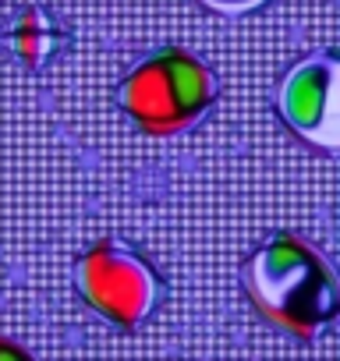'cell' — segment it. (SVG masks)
I'll return each mask as SVG.
<instances>
[{
    "instance_id": "cell-1",
    "label": "cell",
    "mask_w": 340,
    "mask_h": 361,
    "mask_svg": "<svg viewBox=\"0 0 340 361\" xmlns=\"http://www.w3.org/2000/svg\"><path fill=\"white\" fill-rule=\"evenodd\" d=\"M241 290L255 315L284 336L315 340L340 308L336 273L298 234H273L241 266Z\"/></svg>"
},
{
    "instance_id": "cell-2",
    "label": "cell",
    "mask_w": 340,
    "mask_h": 361,
    "mask_svg": "<svg viewBox=\"0 0 340 361\" xmlns=\"http://www.w3.org/2000/svg\"><path fill=\"white\" fill-rule=\"evenodd\" d=\"M217 99L213 71L181 47H163L117 85L121 110L152 138L188 131Z\"/></svg>"
},
{
    "instance_id": "cell-3",
    "label": "cell",
    "mask_w": 340,
    "mask_h": 361,
    "mask_svg": "<svg viewBox=\"0 0 340 361\" xmlns=\"http://www.w3.org/2000/svg\"><path fill=\"white\" fill-rule=\"evenodd\" d=\"M71 280L85 305L121 329L142 326L166 294L156 266L121 238H103L82 252L75 259Z\"/></svg>"
},
{
    "instance_id": "cell-4",
    "label": "cell",
    "mask_w": 340,
    "mask_h": 361,
    "mask_svg": "<svg viewBox=\"0 0 340 361\" xmlns=\"http://www.w3.org/2000/svg\"><path fill=\"white\" fill-rule=\"evenodd\" d=\"M336 82L340 61L329 50L308 54L287 68L277 89L280 121L308 149L333 156L340 149V117H336Z\"/></svg>"
},
{
    "instance_id": "cell-5",
    "label": "cell",
    "mask_w": 340,
    "mask_h": 361,
    "mask_svg": "<svg viewBox=\"0 0 340 361\" xmlns=\"http://www.w3.org/2000/svg\"><path fill=\"white\" fill-rule=\"evenodd\" d=\"M64 39H68L64 25L47 8H25L11 25V47L29 71H40L43 64H50L61 54Z\"/></svg>"
},
{
    "instance_id": "cell-6",
    "label": "cell",
    "mask_w": 340,
    "mask_h": 361,
    "mask_svg": "<svg viewBox=\"0 0 340 361\" xmlns=\"http://www.w3.org/2000/svg\"><path fill=\"white\" fill-rule=\"evenodd\" d=\"M202 4L213 8V11H220V15H245V11L262 8L266 0H202Z\"/></svg>"
},
{
    "instance_id": "cell-7",
    "label": "cell",
    "mask_w": 340,
    "mask_h": 361,
    "mask_svg": "<svg viewBox=\"0 0 340 361\" xmlns=\"http://www.w3.org/2000/svg\"><path fill=\"white\" fill-rule=\"evenodd\" d=\"M0 361H32V354L22 350V347L11 343V340H0Z\"/></svg>"
}]
</instances>
